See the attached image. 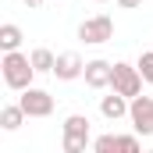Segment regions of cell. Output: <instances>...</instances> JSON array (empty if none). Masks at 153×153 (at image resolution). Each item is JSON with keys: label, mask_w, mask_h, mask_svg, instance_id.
Here are the masks:
<instances>
[{"label": "cell", "mask_w": 153, "mask_h": 153, "mask_svg": "<svg viewBox=\"0 0 153 153\" xmlns=\"http://www.w3.org/2000/svg\"><path fill=\"white\" fill-rule=\"evenodd\" d=\"M0 71H4V85H7V89H18V93L29 89L32 78L39 75L36 64H32V57H29V53H18V50H7V53H4Z\"/></svg>", "instance_id": "obj_1"}, {"label": "cell", "mask_w": 153, "mask_h": 153, "mask_svg": "<svg viewBox=\"0 0 153 153\" xmlns=\"http://www.w3.org/2000/svg\"><path fill=\"white\" fill-rule=\"evenodd\" d=\"M143 82H146V78H143V71H139L135 64H125V61H117V64H114L111 89H117L121 96H128V100L139 96V93H143Z\"/></svg>", "instance_id": "obj_2"}, {"label": "cell", "mask_w": 153, "mask_h": 153, "mask_svg": "<svg viewBox=\"0 0 153 153\" xmlns=\"http://www.w3.org/2000/svg\"><path fill=\"white\" fill-rule=\"evenodd\" d=\"M89 146V117L71 114L64 117V153H82Z\"/></svg>", "instance_id": "obj_3"}, {"label": "cell", "mask_w": 153, "mask_h": 153, "mask_svg": "<svg viewBox=\"0 0 153 153\" xmlns=\"http://www.w3.org/2000/svg\"><path fill=\"white\" fill-rule=\"evenodd\" d=\"M78 39H82V43H93V46H100V43H111V39H114V22H111L107 14L85 18V22L78 25Z\"/></svg>", "instance_id": "obj_4"}, {"label": "cell", "mask_w": 153, "mask_h": 153, "mask_svg": "<svg viewBox=\"0 0 153 153\" xmlns=\"http://www.w3.org/2000/svg\"><path fill=\"white\" fill-rule=\"evenodd\" d=\"M18 103L25 107V114H29V117H50V114H53V96H50L46 89H36V85L22 89Z\"/></svg>", "instance_id": "obj_5"}, {"label": "cell", "mask_w": 153, "mask_h": 153, "mask_svg": "<svg viewBox=\"0 0 153 153\" xmlns=\"http://www.w3.org/2000/svg\"><path fill=\"white\" fill-rule=\"evenodd\" d=\"M128 117L139 135H153V96H132Z\"/></svg>", "instance_id": "obj_6"}, {"label": "cell", "mask_w": 153, "mask_h": 153, "mask_svg": "<svg viewBox=\"0 0 153 153\" xmlns=\"http://www.w3.org/2000/svg\"><path fill=\"white\" fill-rule=\"evenodd\" d=\"M111 75H114V64H111V61H103V57L85 61L82 78H85V85H89V89H107V85H111Z\"/></svg>", "instance_id": "obj_7"}, {"label": "cell", "mask_w": 153, "mask_h": 153, "mask_svg": "<svg viewBox=\"0 0 153 153\" xmlns=\"http://www.w3.org/2000/svg\"><path fill=\"white\" fill-rule=\"evenodd\" d=\"M82 71H85V61H82L78 53H61V57H57V68H53V75L61 78V82L82 78Z\"/></svg>", "instance_id": "obj_8"}, {"label": "cell", "mask_w": 153, "mask_h": 153, "mask_svg": "<svg viewBox=\"0 0 153 153\" xmlns=\"http://www.w3.org/2000/svg\"><path fill=\"white\" fill-rule=\"evenodd\" d=\"M128 107H132V100H128V96H121V93H111V96H103V100H100V114L107 117V121H117V117H125L128 114Z\"/></svg>", "instance_id": "obj_9"}, {"label": "cell", "mask_w": 153, "mask_h": 153, "mask_svg": "<svg viewBox=\"0 0 153 153\" xmlns=\"http://www.w3.org/2000/svg\"><path fill=\"white\" fill-rule=\"evenodd\" d=\"M25 107L22 103H7L4 111H0V125H4V132H14V128H22V121H25Z\"/></svg>", "instance_id": "obj_10"}, {"label": "cell", "mask_w": 153, "mask_h": 153, "mask_svg": "<svg viewBox=\"0 0 153 153\" xmlns=\"http://www.w3.org/2000/svg\"><path fill=\"white\" fill-rule=\"evenodd\" d=\"M18 46H22V29H18L14 22L0 25V50L7 53V50H18Z\"/></svg>", "instance_id": "obj_11"}, {"label": "cell", "mask_w": 153, "mask_h": 153, "mask_svg": "<svg viewBox=\"0 0 153 153\" xmlns=\"http://www.w3.org/2000/svg\"><path fill=\"white\" fill-rule=\"evenodd\" d=\"M29 57H32V64H36V71H39V75H46V71H53V68H57V57H53L46 46H36Z\"/></svg>", "instance_id": "obj_12"}, {"label": "cell", "mask_w": 153, "mask_h": 153, "mask_svg": "<svg viewBox=\"0 0 153 153\" xmlns=\"http://www.w3.org/2000/svg\"><path fill=\"white\" fill-rule=\"evenodd\" d=\"M139 71H143V78L153 85V50H146V53H139V64H135Z\"/></svg>", "instance_id": "obj_13"}, {"label": "cell", "mask_w": 153, "mask_h": 153, "mask_svg": "<svg viewBox=\"0 0 153 153\" xmlns=\"http://www.w3.org/2000/svg\"><path fill=\"white\" fill-rule=\"evenodd\" d=\"M93 150H96V153H111V150H117V135H100V139L93 143Z\"/></svg>", "instance_id": "obj_14"}, {"label": "cell", "mask_w": 153, "mask_h": 153, "mask_svg": "<svg viewBox=\"0 0 153 153\" xmlns=\"http://www.w3.org/2000/svg\"><path fill=\"white\" fill-rule=\"evenodd\" d=\"M117 4H121V7H125V11H135V7H139V4H143V0H117Z\"/></svg>", "instance_id": "obj_15"}, {"label": "cell", "mask_w": 153, "mask_h": 153, "mask_svg": "<svg viewBox=\"0 0 153 153\" xmlns=\"http://www.w3.org/2000/svg\"><path fill=\"white\" fill-rule=\"evenodd\" d=\"M25 4H29V7H39V4H43V0H25Z\"/></svg>", "instance_id": "obj_16"}, {"label": "cell", "mask_w": 153, "mask_h": 153, "mask_svg": "<svg viewBox=\"0 0 153 153\" xmlns=\"http://www.w3.org/2000/svg\"><path fill=\"white\" fill-rule=\"evenodd\" d=\"M96 4H103V0H96Z\"/></svg>", "instance_id": "obj_17"}]
</instances>
